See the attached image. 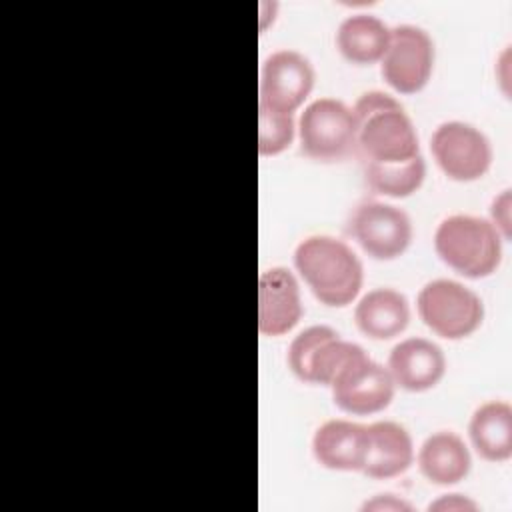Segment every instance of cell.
Returning a JSON list of instances; mask_svg holds the SVG:
<instances>
[{
	"mask_svg": "<svg viewBox=\"0 0 512 512\" xmlns=\"http://www.w3.org/2000/svg\"><path fill=\"white\" fill-rule=\"evenodd\" d=\"M356 122L354 156L362 166H396L420 156L416 128L390 94L364 92L352 106Z\"/></svg>",
	"mask_w": 512,
	"mask_h": 512,
	"instance_id": "1",
	"label": "cell"
},
{
	"mask_svg": "<svg viewBox=\"0 0 512 512\" xmlns=\"http://www.w3.org/2000/svg\"><path fill=\"white\" fill-rule=\"evenodd\" d=\"M294 266L312 294L330 308L352 304L364 282L356 252L344 240L326 234L304 238L294 250Z\"/></svg>",
	"mask_w": 512,
	"mask_h": 512,
	"instance_id": "2",
	"label": "cell"
},
{
	"mask_svg": "<svg viewBox=\"0 0 512 512\" xmlns=\"http://www.w3.org/2000/svg\"><path fill=\"white\" fill-rule=\"evenodd\" d=\"M434 248L444 264L466 278L490 276L502 260L498 228L490 220L470 214L444 218L436 228Z\"/></svg>",
	"mask_w": 512,
	"mask_h": 512,
	"instance_id": "3",
	"label": "cell"
},
{
	"mask_svg": "<svg viewBox=\"0 0 512 512\" xmlns=\"http://www.w3.org/2000/svg\"><path fill=\"white\" fill-rule=\"evenodd\" d=\"M420 320L446 340H460L478 330L484 320V304L476 292L448 278L424 284L416 298Z\"/></svg>",
	"mask_w": 512,
	"mask_h": 512,
	"instance_id": "4",
	"label": "cell"
},
{
	"mask_svg": "<svg viewBox=\"0 0 512 512\" xmlns=\"http://www.w3.org/2000/svg\"><path fill=\"white\" fill-rule=\"evenodd\" d=\"M300 150L316 162H340L354 154L356 122L352 108L336 98L310 102L298 118Z\"/></svg>",
	"mask_w": 512,
	"mask_h": 512,
	"instance_id": "5",
	"label": "cell"
},
{
	"mask_svg": "<svg viewBox=\"0 0 512 512\" xmlns=\"http://www.w3.org/2000/svg\"><path fill=\"white\" fill-rule=\"evenodd\" d=\"M360 352V344L342 340L334 328L318 324L294 336L288 346V368L302 382L330 386L340 368Z\"/></svg>",
	"mask_w": 512,
	"mask_h": 512,
	"instance_id": "6",
	"label": "cell"
},
{
	"mask_svg": "<svg viewBox=\"0 0 512 512\" xmlns=\"http://www.w3.org/2000/svg\"><path fill=\"white\" fill-rule=\"evenodd\" d=\"M380 62L382 78L388 86L400 94H416L432 76L434 42L420 26H394Z\"/></svg>",
	"mask_w": 512,
	"mask_h": 512,
	"instance_id": "7",
	"label": "cell"
},
{
	"mask_svg": "<svg viewBox=\"0 0 512 512\" xmlns=\"http://www.w3.org/2000/svg\"><path fill=\"white\" fill-rule=\"evenodd\" d=\"M394 388L388 368L374 362L366 350L346 362L330 384L334 404L356 416L384 410L394 398Z\"/></svg>",
	"mask_w": 512,
	"mask_h": 512,
	"instance_id": "8",
	"label": "cell"
},
{
	"mask_svg": "<svg viewBox=\"0 0 512 512\" xmlns=\"http://www.w3.org/2000/svg\"><path fill=\"white\" fill-rule=\"evenodd\" d=\"M430 150L440 170L456 182L478 180L492 164L490 140L460 120L442 122L430 138Z\"/></svg>",
	"mask_w": 512,
	"mask_h": 512,
	"instance_id": "9",
	"label": "cell"
},
{
	"mask_svg": "<svg viewBox=\"0 0 512 512\" xmlns=\"http://www.w3.org/2000/svg\"><path fill=\"white\" fill-rule=\"evenodd\" d=\"M348 232L360 248L374 260H394L412 242V222L408 214L392 204L364 200L350 216Z\"/></svg>",
	"mask_w": 512,
	"mask_h": 512,
	"instance_id": "10",
	"label": "cell"
},
{
	"mask_svg": "<svg viewBox=\"0 0 512 512\" xmlns=\"http://www.w3.org/2000/svg\"><path fill=\"white\" fill-rule=\"evenodd\" d=\"M314 78V68L304 54L296 50H276L260 68L258 106L294 114L310 96Z\"/></svg>",
	"mask_w": 512,
	"mask_h": 512,
	"instance_id": "11",
	"label": "cell"
},
{
	"mask_svg": "<svg viewBox=\"0 0 512 512\" xmlns=\"http://www.w3.org/2000/svg\"><path fill=\"white\" fill-rule=\"evenodd\" d=\"M300 286L284 266L268 268L258 278V330L264 336L288 334L302 318Z\"/></svg>",
	"mask_w": 512,
	"mask_h": 512,
	"instance_id": "12",
	"label": "cell"
},
{
	"mask_svg": "<svg viewBox=\"0 0 512 512\" xmlns=\"http://www.w3.org/2000/svg\"><path fill=\"white\" fill-rule=\"evenodd\" d=\"M386 368L394 386L408 392H424L442 380L446 372V358L438 344L414 336L398 342L390 350Z\"/></svg>",
	"mask_w": 512,
	"mask_h": 512,
	"instance_id": "13",
	"label": "cell"
},
{
	"mask_svg": "<svg viewBox=\"0 0 512 512\" xmlns=\"http://www.w3.org/2000/svg\"><path fill=\"white\" fill-rule=\"evenodd\" d=\"M368 426L352 420H328L312 438L316 462L328 470L362 472L368 454Z\"/></svg>",
	"mask_w": 512,
	"mask_h": 512,
	"instance_id": "14",
	"label": "cell"
},
{
	"mask_svg": "<svg viewBox=\"0 0 512 512\" xmlns=\"http://www.w3.org/2000/svg\"><path fill=\"white\" fill-rule=\"evenodd\" d=\"M368 454L362 472L376 480H386L406 472L414 460V444L408 430L392 420L368 424Z\"/></svg>",
	"mask_w": 512,
	"mask_h": 512,
	"instance_id": "15",
	"label": "cell"
},
{
	"mask_svg": "<svg viewBox=\"0 0 512 512\" xmlns=\"http://www.w3.org/2000/svg\"><path fill=\"white\" fill-rule=\"evenodd\" d=\"M354 322L364 336L372 340H390L406 330L410 322V304L398 290L380 286L358 300Z\"/></svg>",
	"mask_w": 512,
	"mask_h": 512,
	"instance_id": "16",
	"label": "cell"
},
{
	"mask_svg": "<svg viewBox=\"0 0 512 512\" xmlns=\"http://www.w3.org/2000/svg\"><path fill=\"white\" fill-rule=\"evenodd\" d=\"M470 466L472 458L468 446L456 432H434L418 450V468L422 476L438 486L458 484L468 476Z\"/></svg>",
	"mask_w": 512,
	"mask_h": 512,
	"instance_id": "17",
	"label": "cell"
},
{
	"mask_svg": "<svg viewBox=\"0 0 512 512\" xmlns=\"http://www.w3.org/2000/svg\"><path fill=\"white\" fill-rule=\"evenodd\" d=\"M390 40V28L372 14H352L336 30L338 52L356 66H370L382 60Z\"/></svg>",
	"mask_w": 512,
	"mask_h": 512,
	"instance_id": "18",
	"label": "cell"
},
{
	"mask_svg": "<svg viewBox=\"0 0 512 512\" xmlns=\"http://www.w3.org/2000/svg\"><path fill=\"white\" fill-rule=\"evenodd\" d=\"M468 434L476 452L490 462L512 456V408L508 402L492 400L478 406L470 418Z\"/></svg>",
	"mask_w": 512,
	"mask_h": 512,
	"instance_id": "19",
	"label": "cell"
},
{
	"mask_svg": "<svg viewBox=\"0 0 512 512\" xmlns=\"http://www.w3.org/2000/svg\"><path fill=\"white\" fill-rule=\"evenodd\" d=\"M364 182L374 194L390 198H406L414 194L426 178V162L422 156L396 166H362Z\"/></svg>",
	"mask_w": 512,
	"mask_h": 512,
	"instance_id": "20",
	"label": "cell"
},
{
	"mask_svg": "<svg viewBox=\"0 0 512 512\" xmlns=\"http://www.w3.org/2000/svg\"><path fill=\"white\" fill-rule=\"evenodd\" d=\"M296 136L294 114L274 112L258 106V152L262 156H276L284 152Z\"/></svg>",
	"mask_w": 512,
	"mask_h": 512,
	"instance_id": "21",
	"label": "cell"
},
{
	"mask_svg": "<svg viewBox=\"0 0 512 512\" xmlns=\"http://www.w3.org/2000/svg\"><path fill=\"white\" fill-rule=\"evenodd\" d=\"M492 218L502 228V236L510 238V194L504 190L494 202H492ZM494 224V226H496Z\"/></svg>",
	"mask_w": 512,
	"mask_h": 512,
	"instance_id": "22",
	"label": "cell"
},
{
	"mask_svg": "<svg viewBox=\"0 0 512 512\" xmlns=\"http://www.w3.org/2000/svg\"><path fill=\"white\" fill-rule=\"evenodd\" d=\"M430 510H476V502L464 498L462 494H446V496H440L436 502H432L428 506Z\"/></svg>",
	"mask_w": 512,
	"mask_h": 512,
	"instance_id": "23",
	"label": "cell"
},
{
	"mask_svg": "<svg viewBox=\"0 0 512 512\" xmlns=\"http://www.w3.org/2000/svg\"><path fill=\"white\" fill-rule=\"evenodd\" d=\"M364 510H410L412 506L392 494H380L362 506Z\"/></svg>",
	"mask_w": 512,
	"mask_h": 512,
	"instance_id": "24",
	"label": "cell"
}]
</instances>
